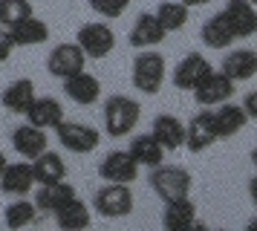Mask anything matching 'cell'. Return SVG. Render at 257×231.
<instances>
[{"label": "cell", "instance_id": "cell-1", "mask_svg": "<svg viewBox=\"0 0 257 231\" xmlns=\"http://www.w3.org/2000/svg\"><path fill=\"white\" fill-rule=\"evenodd\" d=\"M142 119V104L127 95H110L104 101V133L113 139H124Z\"/></svg>", "mask_w": 257, "mask_h": 231}, {"label": "cell", "instance_id": "cell-2", "mask_svg": "<svg viewBox=\"0 0 257 231\" xmlns=\"http://www.w3.org/2000/svg\"><path fill=\"white\" fill-rule=\"evenodd\" d=\"M165 75H168V64L159 52L145 49V52L136 55V61H133V87L142 95H156L162 90Z\"/></svg>", "mask_w": 257, "mask_h": 231}, {"label": "cell", "instance_id": "cell-3", "mask_svg": "<svg viewBox=\"0 0 257 231\" xmlns=\"http://www.w3.org/2000/svg\"><path fill=\"white\" fill-rule=\"evenodd\" d=\"M151 188L162 202H168V199L191 194L194 176H191L185 168H179V165H156L153 173H151Z\"/></svg>", "mask_w": 257, "mask_h": 231}, {"label": "cell", "instance_id": "cell-4", "mask_svg": "<svg viewBox=\"0 0 257 231\" xmlns=\"http://www.w3.org/2000/svg\"><path fill=\"white\" fill-rule=\"evenodd\" d=\"M93 208L107 219L127 217L133 211V191L124 182H107L104 188H98L93 196Z\"/></svg>", "mask_w": 257, "mask_h": 231}, {"label": "cell", "instance_id": "cell-5", "mask_svg": "<svg viewBox=\"0 0 257 231\" xmlns=\"http://www.w3.org/2000/svg\"><path fill=\"white\" fill-rule=\"evenodd\" d=\"M75 44L84 49L87 58L101 61V58H107L116 49V35H113V29L104 26V23H84V26H78Z\"/></svg>", "mask_w": 257, "mask_h": 231}, {"label": "cell", "instance_id": "cell-6", "mask_svg": "<svg viewBox=\"0 0 257 231\" xmlns=\"http://www.w3.org/2000/svg\"><path fill=\"white\" fill-rule=\"evenodd\" d=\"M55 136H58V142L64 145L67 150H72V153H93L95 148H98V142H101V133L95 130V127L84 125V122H61L58 127H55Z\"/></svg>", "mask_w": 257, "mask_h": 231}, {"label": "cell", "instance_id": "cell-7", "mask_svg": "<svg viewBox=\"0 0 257 231\" xmlns=\"http://www.w3.org/2000/svg\"><path fill=\"white\" fill-rule=\"evenodd\" d=\"M211 61L202 52H188L179 64L174 67V72H171V81H174L176 90H185V92H194L199 87V81L205 78L211 72Z\"/></svg>", "mask_w": 257, "mask_h": 231}, {"label": "cell", "instance_id": "cell-8", "mask_svg": "<svg viewBox=\"0 0 257 231\" xmlns=\"http://www.w3.org/2000/svg\"><path fill=\"white\" fill-rule=\"evenodd\" d=\"M98 176L104 182H136L139 179V162L130 156V150H110L101 165H98Z\"/></svg>", "mask_w": 257, "mask_h": 231}, {"label": "cell", "instance_id": "cell-9", "mask_svg": "<svg viewBox=\"0 0 257 231\" xmlns=\"http://www.w3.org/2000/svg\"><path fill=\"white\" fill-rule=\"evenodd\" d=\"M84 64H87V55H84V49L75 41L72 44H58L47 58V69L49 75H55V78H70L75 72H81Z\"/></svg>", "mask_w": 257, "mask_h": 231}, {"label": "cell", "instance_id": "cell-10", "mask_svg": "<svg viewBox=\"0 0 257 231\" xmlns=\"http://www.w3.org/2000/svg\"><path fill=\"white\" fill-rule=\"evenodd\" d=\"M217 142V130H214V110L202 107L191 122L185 125V148L191 153H202Z\"/></svg>", "mask_w": 257, "mask_h": 231}, {"label": "cell", "instance_id": "cell-11", "mask_svg": "<svg viewBox=\"0 0 257 231\" xmlns=\"http://www.w3.org/2000/svg\"><path fill=\"white\" fill-rule=\"evenodd\" d=\"M234 84L225 72H217V69H211L205 78L199 81V87L194 90V98H197L202 107H217V104L222 101H231V95H234Z\"/></svg>", "mask_w": 257, "mask_h": 231}, {"label": "cell", "instance_id": "cell-12", "mask_svg": "<svg viewBox=\"0 0 257 231\" xmlns=\"http://www.w3.org/2000/svg\"><path fill=\"white\" fill-rule=\"evenodd\" d=\"M162 225L168 231H188L197 228V205L191 196H176L168 199L162 208Z\"/></svg>", "mask_w": 257, "mask_h": 231}, {"label": "cell", "instance_id": "cell-13", "mask_svg": "<svg viewBox=\"0 0 257 231\" xmlns=\"http://www.w3.org/2000/svg\"><path fill=\"white\" fill-rule=\"evenodd\" d=\"M165 26L159 23L156 18V12H142L136 23H133V29H130V46H136V49H151V46H159L165 41Z\"/></svg>", "mask_w": 257, "mask_h": 231}, {"label": "cell", "instance_id": "cell-14", "mask_svg": "<svg viewBox=\"0 0 257 231\" xmlns=\"http://www.w3.org/2000/svg\"><path fill=\"white\" fill-rule=\"evenodd\" d=\"M12 148L24 156V159H35V156H41L44 150L49 148V139H47V130L44 127H35V125H21L12 130Z\"/></svg>", "mask_w": 257, "mask_h": 231}, {"label": "cell", "instance_id": "cell-15", "mask_svg": "<svg viewBox=\"0 0 257 231\" xmlns=\"http://www.w3.org/2000/svg\"><path fill=\"white\" fill-rule=\"evenodd\" d=\"M64 95H70V101L81 104V107H90L101 98V81L81 69L70 78H64Z\"/></svg>", "mask_w": 257, "mask_h": 231}, {"label": "cell", "instance_id": "cell-16", "mask_svg": "<svg viewBox=\"0 0 257 231\" xmlns=\"http://www.w3.org/2000/svg\"><path fill=\"white\" fill-rule=\"evenodd\" d=\"M35 185V173H32V162H9L3 173H0V188L3 194L12 196H26Z\"/></svg>", "mask_w": 257, "mask_h": 231}, {"label": "cell", "instance_id": "cell-17", "mask_svg": "<svg viewBox=\"0 0 257 231\" xmlns=\"http://www.w3.org/2000/svg\"><path fill=\"white\" fill-rule=\"evenodd\" d=\"M222 15L228 18L237 38H251L257 35V6L248 0H228Z\"/></svg>", "mask_w": 257, "mask_h": 231}, {"label": "cell", "instance_id": "cell-18", "mask_svg": "<svg viewBox=\"0 0 257 231\" xmlns=\"http://www.w3.org/2000/svg\"><path fill=\"white\" fill-rule=\"evenodd\" d=\"M245 125H248V113L243 110V104L222 101V104L214 107V130H217V139L234 136V133H240Z\"/></svg>", "mask_w": 257, "mask_h": 231}, {"label": "cell", "instance_id": "cell-19", "mask_svg": "<svg viewBox=\"0 0 257 231\" xmlns=\"http://www.w3.org/2000/svg\"><path fill=\"white\" fill-rule=\"evenodd\" d=\"M26 122L35 127H44V130H55V127L64 122V107H61L58 98H49V95H41L35 101L29 104V110H26Z\"/></svg>", "mask_w": 257, "mask_h": 231}, {"label": "cell", "instance_id": "cell-20", "mask_svg": "<svg viewBox=\"0 0 257 231\" xmlns=\"http://www.w3.org/2000/svg\"><path fill=\"white\" fill-rule=\"evenodd\" d=\"M75 194V188H72L67 179H61V182H49V185H41L35 191V205L38 211H49V214H55L58 208H64L70 202Z\"/></svg>", "mask_w": 257, "mask_h": 231}, {"label": "cell", "instance_id": "cell-21", "mask_svg": "<svg viewBox=\"0 0 257 231\" xmlns=\"http://www.w3.org/2000/svg\"><path fill=\"white\" fill-rule=\"evenodd\" d=\"M35 81L32 78H18L12 81L6 90H3V95H0V104L9 110V113H18L24 116L26 110H29V104L35 101Z\"/></svg>", "mask_w": 257, "mask_h": 231}, {"label": "cell", "instance_id": "cell-22", "mask_svg": "<svg viewBox=\"0 0 257 231\" xmlns=\"http://www.w3.org/2000/svg\"><path fill=\"white\" fill-rule=\"evenodd\" d=\"M220 69L234 81V84L254 78L257 75V52L254 49H234V52L225 55V61H222Z\"/></svg>", "mask_w": 257, "mask_h": 231}, {"label": "cell", "instance_id": "cell-23", "mask_svg": "<svg viewBox=\"0 0 257 231\" xmlns=\"http://www.w3.org/2000/svg\"><path fill=\"white\" fill-rule=\"evenodd\" d=\"M151 133L156 136V142H159L165 150H179L185 145V125H182L176 116H168V113L156 116Z\"/></svg>", "mask_w": 257, "mask_h": 231}, {"label": "cell", "instance_id": "cell-24", "mask_svg": "<svg viewBox=\"0 0 257 231\" xmlns=\"http://www.w3.org/2000/svg\"><path fill=\"white\" fill-rule=\"evenodd\" d=\"M234 41H237V35H234L231 23H228V18L222 12L211 15L208 21L202 23V44L208 49H228Z\"/></svg>", "mask_w": 257, "mask_h": 231}, {"label": "cell", "instance_id": "cell-25", "mask_svg": "<svg viewBox=\"0 0 257 231\" xmlns=\"http://www.w3.org/2000/svg\"><path fill=\"white\" fill-rule=\"evenodd\" d=\"M9 38H12L15 46H38V44H47L49 41V26L41 18L29 15L26 21L9 26Z\"/></svg>", "mask_w": 257, "mask_h": 231}, {"label": "cell", "instance_id": "cell-26", "mask_svg": "<svg viewBox=\"0 0 257 231\" xmlns=\"http://www.w3.org/2000/svg\"><path fill=\"white\" fill-rule=\"evenodd\" d=\"M32 173H35V185H49V182H61L67 179V165L55 150H44L41 156L32 159Z\"/></svg>", "mask_w": 257, "mask_h": 231}, {"label": "cell", "instance_id": "cell-27", "mask_svg": "<svg viewBox=\"0 0 257 231\" xmlns=\"http://www.w3.org/2000/svg\"><path fill=\"white\" fill-rule=\"evenodd\" d=\"M130 156L142 165H148V168H156V165H162L165 162V153L168 150L156 142V136L153 133H139V136H133V142H130Z\"/></svg>", "mask_w": 257, "mask_h": 231}, {"label": "cell", "instance_id": "cell-28", "mask_svg": "<svg viewBox=\"0 0 257 231\" xmlns=\"http://www.w3.org/2000/svg\"><path fill=\"white\" fill-rule=\"evenodd\" d=\"M55 222H58V228H64V231L90 228V222H93L90 205H87L84 199H78V196H72V199L67 202V205L55 211Z\"/></svg>", "mask_w": 257, "mask_h": 231}, {"label": "cell", "instance_id": "cell-29", "mask_svg": "<svg viewBox=\"0 0 257 231\" xmlns=\"http://www.w3.org/2000/svg\"><path fill=\"white\" fill-rule=\"evenodd\" d=\"M38 217V205L35 199H15L12 205L3 211V222L9 225V228H26V225H32Z\"/></svg>", "mask_w": 257, "mask_h": 231}, {"label": "cell", "instance_id": "cell-30", "mask_svg": "<svg viewBox=\"0 0 257 231\" xmlns=\"http://www.w3.org/2000/svg\"><path fill=\"white\" fill-rule=\"evenodd\" d=\"M188 12L191 9H188L182 0H176V3L165 0V3H159V9H156V18L165 26V32H179L188 23Z\"/></svg>", "mask_w": 257, "mask_h": 231}, {"label": "cell", "instance_id": "cell-31", "mask_svg": "<svg viewBox=\"0 0 257 231\" xmlns=\"http://www.w3.org/2000/svg\"><path fill=\"white\" fill-rule=\"evenodd\" d=\"M29 15H32V3L29 0H0V26L3 29L26 21Z\"/></svg>", "mask_w": 257, "mask_h": 231}, {"label": "cell", "instance_id": "cell-32", "mask_svg": "<svg viewBox=\"0 0 257 231\" xmlns=\"http://www.w3.org/2000/svg\"><path fill=\"white\" fill-rule=\"evenodd\" d=\"M87 3H90V9L95 15H101L107 21H116L130 9V0H87Z\"/></svg>", "mask_w": 257, "mask_h": 231}, {"label": "cell", "instance_id": "cell-33", "mask_svg": "<svg viewBox=\"0 0 257 231\" xmlns=\"http://www.w3.org/2000/svg\"><path fill=\"white\" fill-rule=\"evenodd\" d=\"M12 52H15V44H12V38H9V29H0V64L9 61Z\"/></svg>", "mask_w": 257, "mask_h": 231}, {"label": "cell", "instance_id": "cell-34", "mask_svg": "<svg viewBox=\"0 0 257 231\" xmlns=\"http://www.w3.org/2000/svg\"><path fill=\"white\" fill-rule=\"evenodd\" d=\"M243 110L248 113V119H257V90H251L243 98Z\"/></svg>", "mask_w": 257, "mask_h": 231}, {"label": "cell", "instance_id": "cell-35", "mask_svg": "<svg viewBox=\"0 0 257 231\" xmlns=\"http://www.w3.org/2000/svg\"><path fill=\"white\" fill-rule=\"evenodd\" d=\"M248 196H251V202H254V208H257V176L248 182Z\"/></svg>", "mask_w": 257, "mask_h": 231}, {"label": "cell", "instance_id": "cell-36", "mask_svg": "<svg viewBox=\"0 0 257 231\" xmlns=\"http://www.w3.org/2000/svg\"><path fill=\"white\" fill-rule=\"evenodd\" d=\"M188 9H194V6H205V3H211V0H182Z\"/></svg>", "mask_w": 257, "mask_h": 231}, {"label": "cell", "instance_id": "cell-37", "mask_svg": "<svg viewBox=\"0 0 257 231\" xmlns=\"http://www.w3.org/2000/svg\"><path fill=\"white\" fill-rule=\"evenodd\" d=\"M6 165H9V159H6V153L0 150V173H3V168H6Z\"/></svg>", "mask_w": 257, "mask_h": 231}, {"label": "cell", "instance_id": "cell-38", "mask_svg": "<svg viewBox=\"0 0 257 231\" xmlns=\"http://www.w3.org/2000/svg\"><path fill=\"white\" fill-rule=\"evenodd\" d=\"M248 231H257V217L251 219V222H248Z\"/></svg>", "mask_w": 257, "mask_h": 231}, {"label": "cell", "instance_id": "cell-39", "mask_svg": "<svg viewBox=\"0 0 257 231\" xmlns=\"http://www.w3.org/2000/svg\"><path fill=\"white\" fill-rule=\"evenodd\" d=\"M251 162H254V168H257V148L251 150Z\"/></svg>", "mask_w": 257, "mask_h": 231}, {"label": "cell", "instance_id": "cell-40", "mask_svg": "<svg viewBox=\"0 0 257 231\" xmlns=\"http://www.w3.org/2000/svg\"><path fill=\"white\" fill-rule=\"evenodd\" d=\"M248 3H254V6H257V0H248Z\"/></svg>", "mask_w": 257, "mask_h": 231}]
</instances>
